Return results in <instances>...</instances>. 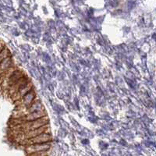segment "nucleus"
<instances>
[{
    "label": "nucleus",
    "mask_w": 156,
    "mask_h": 156,
    "mask_svg": "<svg viewBox=\"0 0 156 156\" xmlns=\"http://www.w3.org/2000/svg\"><path fill=\"white\" fill-rule=\"evenodd\" d=\"M47 113L46 112L43 110V111H40V112H32V113L27 114V115H24L22 118H20L23 122H31V121L37 120V119H41L42 117L46 116Z\"/></svg>",
    "instance_id": "6"
},
{
    "label": "nucleus",
    "mask_w": 156,
    "mask_h": 156,
    "mask_svg": "<svg viewBox=\"0 0 156 156\" xmlns=\"http://www.w3.org/2000/svg\"><path fill=\"white\" fill-rule=\"evenodd\" d=\"M30 82H31L30 80V78L26 75V76H23V78H21L20 80H18L15 84H13V85L11 86L10 87H9L7 90H5V92H3V94H7L8 97H9L11 98L13 97V96L22 88V87L27 86Z\"/></svg>",
    "instance_id": "1"
},
{
    "label": "nucleus",
    "mask_w": 156,
    "mask_h": 156,
    "mask_svg": "<svg viewBox=\"0 0 156 156\" xmlns=\"http://www.w3.org/2000/svg\"><path fill=\"white\" fill-rule=\"evenodd\" d=\"M26 76L24 73H23V71L21 69H17L16 71H15L14 73H12V74L8 78L7 80H5L3 83H2L0 88L2 90V92H5V90H7L9 87H10L11 86H12L13 84L16 83L19 80H20L21 78H23V76Z\"/></svg>",
    "instance_id": "2"
},
{
    "label": "nucleus",
    "mask_w": 156,
    "mask_h": 156,
    "mask_svg": "<svg viewBox=\"0 0 156 156\" xmlns=\"http://www.w3.org/2000/svg\"><path fill=\"white\" fill-rule=\"evenodd\" d=\"M51 133H41L38 136L33 137V138L24 140L21 141L20 144H24V145H30V144H46V143H51Z\"/></svg>",
    "instance_id": "3"
},
{
    "label": "nucleus",
    "mask_w": 156,
    "mask_h": 156,
    "mask_svg": "<svg viewBox=\"0 0 156 156\" xmlns=\"http://www.w3.org/2000/svg\"><path fill=\"white\" fill-rule=\"evenodd\" d=\"M51 143H46V144H30L27 146V150L28 154H32L35 152H41V151H48L50 148Z\"/></svg>",
    "instance_id": "5"
},
{
    "label": "nucleus",
    "mask_w": 156,
    "mask_h": 156,
    "mask_svg": "<svg viewBox=\"0 0 156 156\" xmlns=\"http://www.w3.org/2000/svg\"><path fill=\"white\" fill-rule=\"evenodd\" d=\"M51 133L50 132V128L49 126L46 125V126H42L41 128H38V129H33V130H30V131L27 132V133H24V139L25 140H28V139L33 138V137H35V136H38V135L41 134V133Z\"/></svg>",
    "instance_id": "4"
},
{
    "label": "nucleus",
    "mask_w": 156,
    "mask_h": 156,
    "mask_svg": "<svg viewBox=\"0 0 156 156\" xmlns=\"http://www.w3.org/2000/svg\"><path fill=\"white\" fill-rule=\"evenodd\" d=\"M33 88H34V85H33V83H32L31 82H30L27 86L22 87V88L20 89L13 97L11 98V99L14 101V103L16 102V101H20L23 96L26 95V94H27L30 90H31Z\"/></svg>",
    "instance_id": "7"
},
{
    "label": "nucleus",
    "mask_w": 156,
    "mask_h": 156,
    "mask_svg": "<svg viewBox=\"0 0 156 156\" xmlns=\"http://www.w3.org/2000/svg\"><path fill=\"white\" fill-rule=\"evenodd\" d=\"M10 56H12V55H11L10 51H9V49L7 47L5 46V48H4V49L0 52V62H2V61H3L4 59H5L6 58H8V57Z\"/></svg>",
    "instance_id": "9"
},
{
    "label": "nucleus",
    "mask_w": 156,
    "mask_h": 156,
    "mask_svg": "<svg viewBox=\"0 0 156 156\" xmlns=\"http://www.w3.org/2000/svg\"><path fill=\"white\" fill-rule=\"evenodd\" d=\"M44 109V107H43L42 104L41 103V101L39 100H36L28 108H27L26 111H25V115H27V114L32 113V112H40V111H43Z\"/></svg>",
    "instance_id": "8"
}]
</instances>
